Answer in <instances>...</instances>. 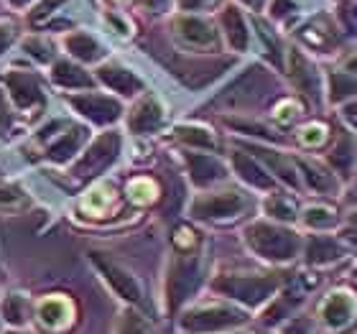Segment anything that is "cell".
<instances>
[{"label": "cell", "instance_id": "ffe728a7", "mask_svg": "<svg viewBox=\"0 0 357 334\" xmlns=\"http://www.w3.org/2000/svg\"><path fill=\"white\" fill-rule=\"evenodd\" d=\"M222 23H225V29H227L230 44L235 46L238 52H243V49L248 46V31H245L243 18H240V13L235 10V8H227V13L222 15Z\"/></svg>", "mask_w": 357, "mask_h": 334}, {"label": "cell", "instance_id": "b9f144b4", "mask_svg": "<svg viewBox=\"0 0 357 334\" xmlns=\"http://www.w3.org/2000/svg\"><path fill=\"white\" fill-rule=\"evenodd\" d=\"M161 3H164V0H146V6H151V8H158Z\"/></svg>", "mask_w": 357, "mask_h": 334}, {"label": "cell", "instance_id": "cb8c5ba5", "mask_svg": "<svg viewBox=\"0 0 357 334\" xmlns=\"http://www.w3.org/2000/svg\"><path fill=\"white\" fill-rule=\"evenodd\" d=\"M178 138L189 146H197V149H215V138L209 135V130L204 128H197V126H181L176 130Z\"/></svg>", "mask_w": 357, "mask_h": 334}, {"label": "cell", "instance_id": "4fadbf2b", "mask_svg": "<svg viewBox=\"0 0 357 334\" xmlns=\"http://www.w3.org/2000/svg\"><path fill=\"white\" fill-rule=\"evenodd\" d=\"M189 169H192V179L199 186L212 184L225 174L222 164L212 156H204V153H189Z\"/></svg>", "mask_w": 357, "mask_h": 334}, {"label": "cell", "instance_id": "30bf717a", "mask_svg": "<svg viewBox=\"0 0 357 334\" xmlns=\"http://www.w3.org/2000/svg\"><path fill=\"white\" fill-rule=\"evenodd\" d=\"M355 314V298L347 291H337L321 304V317L329 327H344Z\"/></svg>", "mask_w": 357, "mask_h": 334}, {"label": "cell", "instance_id": "2e32d148", "mask_svg": "<svg viewBox=\"0 0 357 334\" xmlns=\"http://www.w3.org/2000/svg\"><path fill=\"white\" fill-rule=\"evenodd\" d=\"M54 82L61 84V87H89L92 79L84 69H79L77 64H69V61H59V64H54Z\"/></svg>", "mask_w": 357, "mask_h": 334}, {"label": "cell", "instance_id": "d590c367", "mask_svg": "<svg viewBox=\"0 0 357 334\" xmlns=\"http://www.w3.org/2000/svg\"><path fill=\"white\" fill-rule=\"evenodd\" d=\"M176 245H181V248L194 245V232L189 230V227H178L176 230Z\"/></svg>", "mask_w": 357, "mask_h": 334}, {"label": "cell", "instance_id": "7dc6e473", "mask_svg": "<svg viewBox=\"0 0 357 334\" xmlns=\"http://www.w3.org/2000/svg\"><path fill=\"white\" fill-rule=\"evenodd\" d=\"M120 3H126V0H120Z\"/></svg>", "mask_w": 357, "mask_h": 334}, {"label": "cell", "instance_id": "8fae6325", "mask_svg": "<svg viewBox=\"0 0 357 334\" xmlns=\"http://www.w3.org/2000/svg\"><path fill=\"white\" fill-rule=\"evenodd\" d=\"M161 120H164L161 105L153 97H146L133 110V115H130V128H133L135 133H151V130H156L161 126Z\"/></svg>", "mask_w": 357, "mask_h": 334}, {"label": "cell", "instance_id": "7bdbcfd3", "mask_svg": "<svg viewBox=\"0 0 357 334\" xmlns=\"http://www.w3.org/2000/svg\"><path fill=\"white\" fill-rule=\"evenodd\" d=\"M347 67H350V72H357V59H352L350 64H347Z\"/></svg>", "mask_w": 357, "mask_h": 334}, {"label": "cell", "instance_id": "e575fe53", "mask_svg": "<svg viewBox=\"0 0 357 334\" xmlns=\"http://www.w3.org/2000/svg\"><path fill=\"white\" fill-rule=\"evenodd\" d=\"M296 115H298V105L291 103V100H286V103H281L275 107V120H278V123H291Z\"/></svg>", "mask_w": 357, "mask_h": 334}, {"label": "cell", "instance_id": "60d3db41", "mask_svg": "<svg viewBox=\"0 0 357 334\" xmlns=\"http://www.w3.org/2000/svg\"><path fill=\"white\" fill-rule=\"evenodd\" d=\"M18 199V194L10 192V189H0V204H10V202Z\"/></svg>", "mask_w": 357, "mask_h": 334}, {"label": "cell", "instance_id": "4dcf8cb0", "mask_svg": "<svg viewBox=\"0 0 357 334\" xmlns=\"http://www.w3.org/2000/svg\"><path fill=\"white\" fill-rule=\"evenodd\" d=\"M298 138H301L304 146H321V143L327 141V128L319 126V123H312V126H306L298 133Z\"/></svg>", "mask_w": 357, "mask_h": 334}, {"label": "cell", "instance_id": "83f0119b", "mask_svg": "<svg viewBox=\"0 0 357 334\" xmlns=\"http://www.w3.org/2000/svg\"><path fill=\"white\" fill-rule=\"evenodd\" d=\"M266 209H268V215H273V217H278V220H294V202L291 199H286L283 194H275V197H271L268 199V204H266Z\"/></svg>", "mask_w": 357, "mask_h": 334}, {"label": "cell", "instance_id": "74e56055", "mask_svg": "<svg viewBox=\"0 0 357 334\" xmlns=\"http://www.w3.org/2000/svg\"><path fill=\"white\" fill-rule=\"evenodd\" d=\"M342 115L347 118V123H352V128H357V100H355V103H350V105H344Z\"/></svg>", "mask_w": 357, "mask_h": 334}, {"label": "cell", "instance_id": "f6af8a7d", "mask_svg": "<svg viewBox=\"0 0 357 334\" xmlns=\"http://www.w3.org/2000/svg\"><path fill=\"white\" fill-rule=\"evenodd\" d=\"M355 222H357V215H355Z\"/></svg>", "mask_w": 357, "mask_h": 334}, {"label": "cell", "instance_id": "9a60e30c", "mask_svg": "<svg viewBox=\"0 0 357 334\" xmlns=\"http://www.w3.org/2000/svg\"><path fill=\"white\" fill-rule=\"evenodd\" d=\"M100 79H102L107 87H112L115 92H123V95H133L141 89V79H135L128 69H118V67H105L100 72Z\"/></svg>", "mask_w": 357, "mask_h": 334}, {"label": "cell", "instance_id": "4316f807", "mask_svg": "<svg viewBox=\"0 0 357 334\" xmlns=\"http://www.w3.org/2000/svg\"><path fill=\"white\" fill-rule=\"evenodd\" d=\"M258 153H261V158H266L268 164L273 166L278 174H281V179H286L289 184H294L296 186L298 181H296V171H294V166L289 164V161H283L278 153H273V151H263V149H258Z\"/></svg>", "mask_w": 357, "mask_h": 334}, {"label": "cell", "instance_id": "ee69618b", "mask_svg": "<svg viewBox=\"0 0 357 334\" xmlns=\"http://www.w3.org/2000/svg\"><path fill=\"white\" fill-rule=\"evenodd\" d=\"M0 115H6V107H3V97H0Z\"/></svg>", "mask_w": 357, "mask_h": 334}, {"label": "cell", "instance_id": "f1b7e54d", "mask_svg": "<svg viewBox=\"0 0 357 334\" xmlns=\"http://www.w3.org/2000/svg\"><path fill=\"white\" fill-rule=\"evenodd\" d=\"M304 220L312 227H329V225H335V212L329 207H309L304 212Z\"/></svg>", "mask_w": 357, "mask_h": 334}, {"label": "cell", "instance_id": "9c48e42d", "mask_svg": "<svg viewBox=\"0 0 357 334\" xmlns=\"http://www.w3.org/2000/svg\"><path fill=\"white\" fill-rule=\"evenodd\" d=\"M75 107L82 115H87L89 120H95V123H112L120 115V105L115 100H110V97H100V95L77 97Z\"/></svg>", "mask_w": 357, "mask_h": 334}, {"label": "cell", "instance_id": "8992f818", "mask_svg": "<svg viewBox=\"0 0 357 334\" xmlns=\"http://www.w3.org/2000/svg\"><path fill=\"white\" fill-rule=\"evenodd\" d=\"M95 258V266L100 268V273L105 275V281L110 283L112 291L118 294V296H123L126 301H141V286L135 283V278L130 273H126L120 266H115V263H110V260L105 258V255H92Z\"/></svg>", "mask_w": 357, "mask_h": 334}, {"label": "cell", "instance_id": "7c38bea8", "mask_svg": "<svg viewBox=\"0 0 357 334\" xmlns=\"http://www.w3.org/2000/svg\"><path fill=\"white\" fill-rule=\"evenodd\" d=\"M176 29L181 33V38L194 46L215 44V31H212V26L207 21H202V18H192V15L189 18H178Z\"/></svg>", "mask_w": 357, "mask_h": 334}, {"label": "cell", "instance_id": "ba28073f", "mask_svg": "<svg viewBox=\"0 0 357 334\" xmlns=\"http://www.w3.org/2000/svg\"><path fill=\"white\" fill-rule=\"evenodd\" d=\"M72 314H75V306L67 296H44L36 304V317L38 321L44 324L46 329H64L72 321Z\"/></svg>", "mask_w": 357, "mask_h": 334}, {"label": "cell", "instance_id": "836d02e7", "mask_svg": "<svg viewBox=\"0 0 357 334\" xmlns=\"http://www.w3.org/2000/svg\"><path fill=\"white\" fill-rule=\"evenodd\" d=\"M332 164L337 166L340 171H347L352 164V143L350 141H342L340 143V149L332 153Z\"/></svg>", "mask_w": 357, "mask_h": 334}, {"label": "cell", "instance_id": "6da1fadb", "mask_svg": "<svg viewBox=\"0 0 357 334\" xmlns=\"http://www.w3.org/2000/svg\"><path fill=\"white\" fill-rule=\"evenodd\" d=\"M248 243L258 255L271 260H289L296 255L298 240L294 238V232L273 227L266 222H255L253 227H248Z\"/></svg>", "mask_w": 357, "mask_h": 334}, {"label": "cell", "instance_id": "8d00e7d4", "mask_svg": "<svg viewBox=\"0 0 357 334\" xmlns=\"http://www.w3.org/2000/svg\"><path fill=\"white\" fill-rule=\"evenodd\" d=\"M286 334H312V324H309L306 319H296L289 329H286Z\"/></svg>", "mask_w": 357, "mask_h": 334}, {"label": "cell", "instance_id": "277c9868", "mask_svg": "<svg viewBox=\"0 0 357 334\" xmlns=\"http://www.w3.org/2000/svg\"><path fill=\"white\" fill-rule=\"evenodd\" d=\"M197 283H199V260L189 258V255L178 258L176 263H174L172 273H169V283H166V291H169V306L176 309V306L192 294Z\"/></svg>", "mask_w": 357, "mask_h": 334}, {"label": "cell", "instance_id": "7402d4cb", "mask_svg": "<svg viewBox=\"0 0 357 334\" xmlns=\"http://www.w3.org/2000/svg\"><path fill=\"white\" fill-rule=\"evenodd\" d=\"M82 138H84L82 130H69L64 138H59V141L49 149V156H52L54 161H67L69 156H75V153H77L79 143H82Z\"/></svg>", "mask_w": 357, "mask_h": 334}, {"label": "cell", "instance_id": "7a4b0ae2", "mask_svg": "<svg viewBox=\"0 0 357 334\" xmlns=\"http://www.w3.org/2000/svg\"><path fill=\"white\" fill-rule=\"evenodd\" d=\"M278 281L271 275H222L215 281V289L222 291L225 296H232L248 306L263 304L275 291Z\"/></svg>", "mask_w": 357, "mask_h": 334}, {"label": "cell", "instance_id": "f546056e", "mask_svg": "<svg viewBox=\"0 0 357 334\" xmlns=\"http://www.w3.org/2000/svg\"><path fill=\"white\" fill-rule=\"evenodd\" d=\"M301 169L306 171V179H309V184H312L317 192H335V181H332V176L321 174L319 169H312L309 164H301Z\"/></svg>", "mask_w": 357, "mask_h": 334}, {"label": "cell", "instance_id": "e0dca14e", "mask_svg": "<svg viewBox=\"0 0 357 334\" xmlns=\"http://www.w3.org/2000/svg\"><path fill=\"white\" fill-rule=\"evenodd\" d=\"M232 161H235V169H238L240 176L245 179V181H250L253 186H261V189H268V186L273 184V181H271V176H268L266 171H263L261 166L255 164L253 158H248L245 153H235V158H232Z\"/></svg>", "mask_w": 357, "mask_h": 334}, {"label": "cell", "instance_id": "d6a6232c", "mask_svg": "<svg viewBox=\"0 0 357 334\" xmlns=\"http://www.w3.org/2000/svg\"><path fill=\"white\" fill-rule=\"evenodd\" d=\"M118 334H151V329L146 327V321L138 314H126L123 321H120Z\"/></svg>", "mask_w": 357, "mask_h": 334}, {"label": "cell", "instance_id": "f35d334b", "mask_svg": "<svg viewBox=\"0 0 357 334\" xmlns=\"http://www.w3.org/2000/svg\"><path fill=\"white\" fill-rule=\"evenodd\" d=\"M207 3H212V0H178V6L184 10H197V8H204Z\"/></svg>", "mask_w": 357, "mask_h": 334}, {"label": "cell", "instance_id": "5b68a950", "mask_svg": "<svg viewBox=\"0 0 357 334\" xmlns=\"http://www.w3.org/2000/svg\"><path fill=\"white\" fill-rule=\"evenodd\" d=\"M118 149H120L118 135H115V133L102 135V138H100V141H97L95 146L84 153L82 161L77 164V176H95V174H100V171H102L105 166L115 158Z\"/></svg>", "mask_w": 357, "mask_h": 334}, {"label": "cell", "instance_id": "d6986e66", "mask_svg": "<svg viewBox=\"0 0 357 334\" xmlns=\"http://www.w3.org/2000/svg\"><path fill=\"white\" fill-rule=\"evenodd\" d=\"M112 202H115V194H112L110 186H95L92 192L84 194L82 209L89 215H105L112 207Z\"/></svg>", "mask_w": 357, "mask_h": 334}, {"label": "cell", "instance_id": "3957f363", "mask_svg": "<svg viewBox=\"0 0 357 334\" xmlns=\"http://www.w3.org/2000/svg\"><path fill=\"white\" fill-rule=\"evenodd\" d=\"M245 314L230 306H204V309H194L181 319V327L189 332H220V329L243 324Z\"/></svg>", "mask_w": 357, "mask_h": 334}, {"label": "cell", "instance_id": "44dd1931", "mask_svg": "<svg viewBox=\"0 0 357 334\" xmlns=\"http://www.w3.org/2000/svg\"><path fill=\"white\" fill-rule=\"evenodd\" d=\"M306 258L309 263H329V260L340 258V248L337 243H332V238H312L306 248Z\"/></svg>", "mask_w": 357, "mask_h": 334}, {"label": "cell", "instance_id": "1f68e13d", "mask_svg": "<svg viewBox=\"0 0 357 334\" xmlns=\"http://www.w3.org/2000/svg\"><path fill=\"white\" fill-rule=\"evenodd\" d=\"M357 92V82L347 75H335L332 77V100H342L344 95Z\"/></svg>", "mask_w": 357, "mask_h": 334}, {"label": "cell", "instance_id": "d4e9b609", "mask_svg": "<svg viewBox=\"0 0 357 334\" xmlns=\"http://www.w3.org/2000/svg\"><path fill=\"white\" fill-rule=\"evenodd\" d=\"M156 184L151 181V179H135V181H130V186H128V197L135 202V204H149V202L156 199Z\"/></svg>", "mask_w": 357, "mask_h": 334}, {"label": "cell", "instance_id": "bcb514c9", "mask_svg": "<svg viewBox=\"0 0 357 334\" xmlns=\"http://www.w3.org/2000/svg\"><path fill=\"white\" fill-rule=\"evenodd\" d=\"M10 334H18V332H10Z\"/></svg>", "mask_w": 357, "mask_h": 334}, {"label": "cell", "instance_id": "5bb4252c", "mask_svg": "<svg viewBox=\"0 0 357 334\" xmlns=\"http://www.w3.org/2000/svg\"><path fill=\"white\" fill-rule=\"evenodd\" d=\"M8 84H10V92H13V100L18 107H31V105H36L38 97H41V87H38L36 77L10 75L8 77Z\"/></svg>", "mask_w": 357, "mask_h": 334}, {"label": "cell", "instance_id": "ab89813d", "mask_svg": "<svg viewBox=\"0 0 357 334\" xmlns=\"http://www.w3.org/2000/svg\"><path fill=\"white\" fill-rule=\"evenodd\" d=\"M10 44V29L8 26H0V54H3V49Z\"/></svg>", "mask_w": 357, "mask_h": 334}, {"label": "cell", "instance_id": "ac0fdd59", "mask_svg": "<svg viewBox=\"0 0 357 334\" xmlns=\"http://www.w3.org/2000/svg\"><path fill=\"white\" fill-rule=\"evenodd\" d=\"M291 77H294V82L298 87L304 89L306 95H314L317 92V82H314V69L312 64L301 56V54H291Z\"/></svg>", "mask_w": 357, "mask_h": 334}, {"label": "cell", "instance_id": "484cf974", "mask_svg": "<svg viewBox=\"0 0 357 334\" xmlns=\"http://www.w3.org/2000/svg\"><path fill=\"white\" fill-rule=\"evenodd\" d=\"M3 317L6 321H10L13 327H21L26 321V298L23 296H8L3 301Z\"/></svg>", "mask_w": 357, "mask_h": 334}, {"label": "cell", "instance_id": "603a6c76", "mask_svg": "<svg viewBox=\"0 0 357 334\" xmlns=\"http://www.w3.org/2000/svg\"><path fill=\"white\" fill-rule=\"evenodd\" d=\"M67 49L75 54V56H79V59H84V61H92V59H97V56H100V46H97L89 36H84V33H79V36H69L67 38Z\"/></svg>", "mask_w": 357, "mask_h": 334}, {"label": "cell", "instance_id": "52a82bcc", "mask_svg": "<svg viewBox=\"0 0 357 334\" xmlns=\"http://www.w3.org/2000/svg\"><path fill=\"white\" fill-rule=\"evenodd\" d=\"M243 197L238 192H220L209 194V197H199L194 202V217H232L243 209Z\"/></svg>", "mask_w": 357, "mask_h": 334}, {"label": "cell", "instance_id": "c3c4849f", "mask_svg": "<svg viewBox=\"0 0 357 334\" xmlns=\"http://www.w3.org/2000/svg\"><path fill=\"white\" fill-rule=\"evenodd\" d=\"M355 197H357V192H355Z\"/></svg>", "mask_w": 357, "mask_h": 334}]
</instances>
